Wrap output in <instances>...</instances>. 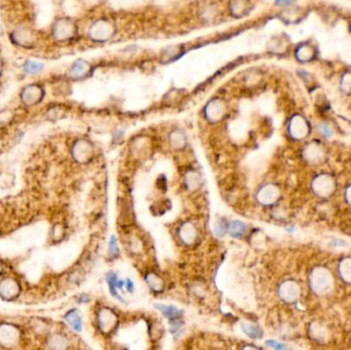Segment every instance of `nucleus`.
I'll return each mask as SVG.
<instances>
[{"mask_svg":"<svg viewBox=\"0 0 351 350\" xmlns=\"http://www.w3.org/2000/svg\"><path fill=\"white\" fill-rule=\"evenodd\" d=\"M310 287L317 294L324 295L333 288V278L330 271L325 267H316L310 274Z\"/></svg>","mask_w":351,"mask_h":350,"instance_id":"obj_1","label":"nucleus"},{"mask_svg":"<svg viewBox=\"0 0 351 350\" xmlns=\"http://www.w3.org/2000/svg\"><path fill=\"white\" fill-rule=\"evenodd\" d=\"M21 331L13 324H0V346L3 349H14L21 342Z\"/></svg>","mask_w":351,"mask_h":350,"instance_id":"obj_2","label":"nucleus"},{"mask_svg":"<svg viewBox=\"0 0 351 350\" xmlns=\"http://www.w3.org/2000/svg\"><path fill=\"white\" fill-rule=\"evenodd\" d=\"M336 184L330 175L322 174L313 179L311 183L312 191L320 197H329L334 192Z\"/></svg>","mask_w":351,"mask_h":350,"instance_id":"obj_3","label":"nucleus"},{"mask_svg":"<svg viewBox=\"0 0 351 350\" xmlns=\"http://www.w3.org/2000/svg\"><path fill=\"white\" fill-rule=\"evenodd\" d=\"M22 291L21 285L12 276H5L0 280V298L5 301L15 300Z\"/></svg>","mask_w":351,"mask_h":350,"instance_id":"obj_4","label":"nucleus"},{"mask_svg":"<svg viewBox=\"0 0 351 350\" xmlns=\"http://www.w3.org/2000/svg\"><path fill=\"white\" fill-rule=\"evenodd\" d=\"M302 155L307 163L311 165H317L324 161L326 157V152L324 147L320 143L312 142L305 146Z\"/></svg>","mask_w":351,"mask_h":350,"instance_id":"obj_5","label":"nucleus"},{"mask_svg":"<svg viewBox=\"0 0 351 350\" xmlns=\"http://www.w3.org/2000/svg\"><path fill=\"white\" fill-rule=\"evenodd\" d=\"M289 133L295 140H302L309 133V125L304 117L301 115H295L290 121Z\"/></svg>","mask_w":351,"mask_h":350,"instance_id":"obj_6","label":"nucleus"},{"mask_svg":"<svg viewBox=\"0 0 351 350\" xmlns=\"http://www.w3.org/2000/svg\"><path fill=\"white\" fill-rule=\"evenodd\" d=\"M300 287L297 283L288 281L284 283L280 288V296L287 302H293L299 297Z\"/></svg>","mask_w":351,"mask_h":350,"instance_id":"obj_7","label":"nucleus"},{"mask_svg":"<svg viewBox=\"0 0 351 350\" xmlns=\"http://www.w3.org/2000/svg\"><path fill=\"white\" fill-rule=\"evenodd\" d=\"M279 196H280L279 188H277L275 185H272V184H268V185L261 188V190L259 191L257 195L259 201L263 205L273 204V202H275L277 199H279Z\"/></svg>","mask_w":351,"mask_h":350,"instance_id":"obj_8","label":"nucleus"},{"mask_svg":"<svg viewBox=\"0 0 351 350\" xmlns=\"http://www.w3.org/2000/svg\"><path fill=\"white\" fill-rule=\"evenodd\" d=\"M46 347L48 350H67L69 347V340L61 333H53L47 337Z\"/></svg>","mask_w":351,"mask_h":350,"instance_id":"obj_9","label":"nucleus"},{"mask_svg":"<svg viewBox=\"0 0 351 350\" xmlns=\"http://www.w3.org/2000/svg\"><path fill=\"white\" fill-rule=\"evenodd\" d=\"M116 316L109 309L101 310L99 315V325L102 331L108 332L115 326Z\"/></svg>","mask_w":351,"mask_h":350,"instance_id":"obj_10","label":"nucleus"},{"mask_svg":"<svg viewBox=\"0 0 351 350\" xmlns=\"http://www.w3.org/2000/svg\"><path fill=\"white\" fill-rule=\"evenodd\" d=\"M90 34L92 38H96L99 40L107 39L111 35V26L106 22H99L95 26H92Z\"/></svg>","mask_w":351,"mask_h":350,"instance_id":"obj_11","label":"nucleus"},{"mask_svg":"<svg viewBox=\"0 0 351 350\" xmlns=\"http://www.w3.org/2000/svg\"><path fill=\"white\" fill-rule=\"evenodd\" d=\"M65 320L67 322V324L76 332H81L82 331V320L81 317L78 313V311L76 309H71L69 310L66 316H65Z\"/></svg>","mask_w":351,"mask_h":350,"instance_id":"obj_12","label":"nucleus"},{"mask_svg":"<svg viewBox=\"0 0 351 350\" xmlns=\"http://www.w3.org/2000/svg\"><path fill=\"white\" fill-rule=\"evenodd\" d=\"M180 236L183 242L186 244H192L196 237V229L192 224L186 223L180 229Z\"/></svg>","mask_w":351,"mask_h":350,"instance_id":"obj_13","label":"nucleus"},{"mask_svg":"<svg viewBox=\"0 0 351 350\" xmlns=\"http://www.w3.org/2000/svg\"><path fill=\"white\" fill-rule=\"evenodd\" d=\"M313 56H314V49L308 43H304L300 45L297 48V50H296V57H297V59L301 62H307L311 60Z\"/></svg>","mask_w":351,"mask_h":350,"instance_id":"obj_14","label":"nucleus"},{"mask_svg":"<svg viewBox=\"0 0 351 350\" xmlns=\"http://www.w3.org/2000/svg\"><path fill=\"white\" fill-rule=\"evenodd\" d=\"M156 306L158 307V309L163 313V316L166 317L168 319H172V320H177L179 319L183 311L180 310L178 307L173 306V305H164V304H156Z\"/></svg>","mask_w":351,"mask_h":350,"instance_id":"obj_15","label":"nucleus"},{"mask_svg":"<svg viewBox=\"0 0 351 350\" xmlns=\"http://www.w3.org/2000/svg\"><path fill=\"white\" fill-rule=\"evenodd\" d=\"M339 273L344 282L351 284V258H345L339 265Z\"/></svg>","mask_w":351,"mask_h":350,"instance_id":"obj_16","label":"nucleus"},{"mask_svg":"<svg viewBox=\"0 0 351 350\" xmlns=\"http://www.w3.org/2000/svg\"><path fill=\"white\" fill-rule=\"evenodd\" d=\"M242 329L244 331V333L251 338H261L263 335L260 327H258L257 325H254V324H243Z\"/></svg>","mask_w":351,"mask_h":350,"instance_id":"obj_17","label":"nucleus"},{"mask_svg":"<svg viewBox=\"0 0 351 350\" xmlns=\"http://www.w3.org/2000/svg\"><path fill=\"white\" fill-rule=\"evenodd\" d=\"M220 104L221 103L219 101H213L210 106H208L207 113L211 119L214 117V119L216 120L222 116V113H223V106H221Z\"/></svg>","mask_w":351,"mask_h":350,"instance_id":"obj_18","label":"nucleus"},{"mask_svg":"<svg viewBox=\"0 0 351 350\" xmlns=\"http://www.w3.org/2000/svg\"><path fill=\"white\" fill-rule=\"evenodd\" d=\"M247 231V226L243 222L239 221H234L229 226V232L234 237H242L245 235Z\"/></svg>","mask_w":351,"mask_h":350,"instance_id":"obj_19","label":"nucleus"},{"mask_svg":"<svg viewBox=\"0 0 351 350\" xmlns=\"http://www.w3.org/2000/svg\"><path fill=\"white\" fill-rule=\"evenodd\" d=\"M146 281H147L148 285H149V287H150L152 290L156 291V292L160 291V290L162 289V287H163V283H162L161 279L159 278L158 275H156V274H154V273H149V274H148V275L146 276Z\"/></svg>","mask_w":351,"mask_h":350,"instance_id":"obj_20","label":"nucleus"},{"mask_svg":"<svg viewBox=\"0 0 351 350\" xmlns=\"http://www.w3.org/2000/svg\"><path fill=\"white\" fill-rule=\"evenodd\" d=\"M88 70V65L83 62V61H78L77 63L74 64V66L72 67L71 70V74L74 77H81L82 75H84L85 73Z\"/></svg>","mask_w":351,"mask_h":350,"instance_id":"obj_21","label":"nucleus"},{"mask_svg":"<svg viewBox=\"0 0 351 350\" xmlns=\"http://www.w3.org/2000/svg\"><path fill=\"white\" fill-rule=\"evenodd\" d=\"M27 91H25V100L28 101L30 104L35 103L37 100L40 98V89L36 88L35 86H31L29 88L26 89Z\"/></svg>","mask_w":351,"mask_h":350,"instance_id":"obj_22","label":"nucleus"},{"mask_svg":"<svg viewBox=\"0 0 351 350\" xmlns=\"http://www.w3.org/2000/svg\"><path fill=\"white\" fill-rule=\"evenodd\" d=\"M341 89L346 94H351V71L346 72L341 78Z\"/></svg>","mask_w":351,"mask_h":350,"instance_id":"obj_23","label":"nucleus"},{"mask_svg":"<svg viewBox=\"0 0 351 350\" xmlns=\"http://www.w3.org/2000/svg\"><path fill=\"white\" fill-rule=\"evenodd\" d=\"M117 280V276L113 273H110L107 275V283H108V286H109V290L111 292V294L113 295V296L117 297V298H120L119 297V295L116 293V289H115V282Z\"/></svg>","mask_w":351,"mask_h":350,"instance_id":"obj_24","label":"nucleus"},{"mask_svg":"<svg viewBox=\"0 0 351 350\" xmlns=\"http://www.w3.org/2000/svg\"><path fill=\"white\" fill-rule=\"evenodd\" d=\"M109 255L111 257H116L118 255V247L114 236H112L109 242Z\"/></svg>","mask_w":351,"mask_h":350,"instance_id":"obj_25","label":"nucleus"},{"mask_svg":"<svg viewBox=\"0 0 351 350\" xmlns=\"http://www.w3.org/2000/svg\"><path fill=\"white\" fill-rule=\"evenodd\" d=\"M41 65L40 64H37V63H34V62H29L26 64L25 66V69L28 73H32V74H34V73H37V72H39L41 70Z\"/></svg>","mask_w":351,"mask_h":350,"instance_id":"obj_26","label":"nucleus"},{"mask_svg":"<svg viewBox=\"0 0 351 350\" xmlns=\"http://www.w3.org/2000/svg\"><path fill=\"white\" fill-rule=\"evenodd\" d=\"M318 128H319V131H320V133L323 135V136H325V137H327V138H329V137H331L332 136V130H331V127L328 125V124H320L319 126H318Z\"/></svg>","mask_w":351,"mask_h":350,"instance_id":"obj_27","label":"nucleus"},{"mask_svg":"<svg viewBox=\"0 0 351 350\" xmlns=\"http://www.w3.org/2000/svg\"><path fill=\"white\" fill-rule=\"evenodd\" d=\"M266 344L275 350H285V348H286L285 344H283L279 341H275V340H267Z\"/></svg>","mask_w":351,"mask_h":350,"instance_id":"obj_28","label":"nucleus"},{"mask_svg":"<svg viewBox=\"0 0 351 350\" xmlns=\"http://www.w3.org/2000/svg\"><path fill=\"white\" fill-rule=\"evenodd\" d=\"M225 231H226V225L224 223H219L218 226L216 227V233L221 236L225 233Z\"/></svg>","mask_w":351,"mask_h":350,"instance_id":"obj_29","label":"nucleus"},{"mask_svg":"<svg viewBox=\"0 0 351 350\" xmlns=\"http://www.w3.org/2000/svg\"><path fill=\"white\" fill-rule=\"evenodd\" d=\"M125 287H126V290L128 291V292H133L134 291V289H135V285L133 284V282L131 281V280H127L126 282H125Z\"/></svg>","mask_w":351,"mask_h":350,"instance_id":"obj_30","label":"nucleus"},{"mask_svg":"<svg viewBox=\"0 0 351 350\" xmlns=\"http://www.w3.org/2000/svg\"><path fill=\"white\" fill-rule=\"evenodd\" d=\"M345 197H346V200H347L348 204L351 205V186H349V187L346 189Z\"/></svg>","mask_w":351,"mask_h":350,"instance_id":"obj_31","label":"nucleus"},{"mask_svg":"<svg viewBox=\"0 0 351 350\" xmlns=\"http://www.w3.org/2000/svg\"><path fill=\"white\" fill-rule=\"evenodd\" d=\"M244 350H259V349L256 348V347H254V346H246V347L244 348Z\"/></svg>","mask_w":351,"mask_h":350,"instance_id":"obj_32","label":"nucleus"},{"mask_svg":"<svg viewBox=\"0 0 351 350\" xmlns=\"http://www.w3.org/2000/svg\"><path fill=\"white\" fill-rule=\"evenodd\" d=\"M1 272H2V265L0 263V274H1Z\"/></svg>","mask_w":351,"mask_h":350,"instance_id":"obj_33","label":"nucleus"}]
</instances>
